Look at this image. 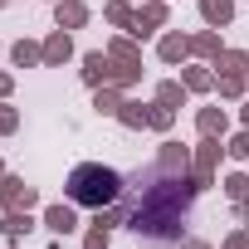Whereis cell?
<instances>
[{"mask_svg": "<svg viewBox=\"0 0 249 249\" xmlns=\"http://www.w3.org/2000/svg\"><path fill=\"white\" fill-rule=\"evenodd\" d=\"M69 200L73 205H93V210H103V205H117L122 200V176L112 171V166H103V161H83V166H73L69 171Z\"/></svg>", "mask_w": 249, "mask_h": 249, "instance_id": "obj_1", "label": "cell"}, {"mask_svg": "<svg viewBox=\"0 0 249 249\" xmlns=\"http://www.w3.org/2000/svg\"><path fill=\"white\" fill-rule=\"evenodd\" d=\"M220 152H225V147H220V137H205V142H200V152H196V161H191V176H196V186H200V191L210 186V176H215V161H220Z\"/></svg>", "mask_w": 249, "mask_h": 249, "instance_id": "obj_2", "label": "cell"}, {"mask_svg": "<svg viewBox=\"0 0 249 249\" xmlns=\"http://www.w3.org/2000/svg\"><path fill=\"white\" fill-rule=\"evenodd\" d=\"M157 171H161V176H191V152H186L181 142H161Z\"/></svg>", "mask_w": 249, "mask_h": 249, "instance_id": "obj_3", "label": "cell"}, {"mask_svg": "<svg viewBox=\"0 0 249 249\" xmlns=\"http://www.w3.org/2000/svg\"><path fill=\"white\" fill-rule=\"evenodd\" d=\"M0 205L5 210H30L35 205V186H25L20 176H0Z\"/></svg>", "mask_w": 249, "mask_h": 249, "instance_id": "obj_4", "label": "cell"}, {"mask_svg": "<svg viewBox=\"0 0 249 249\" xmlns=\"http://www.w3.org/2000/svg\"><path fill=\"white\" fill-rule=\"evenodd\" d=\"M83 83H93V88H103V83H112V59H107L103 49H93V54H83Z\"/></svg>", "mask_w": 249, "mask_h": 249, "instance_id": "obj_5", "label": "cell"}, {"mask_svg": "<svg viewBox=\"0 0 249 249\" xmlns=\"http://www.w3.org/2000/svg\"><path fill=\"white\" fill-rule=\"evenodd\" d=\"M161 25H166V5H161V0H152V5L137 10V30H132V39H147V35L161 30Z\"/></svg>", "mask_w": 249, "mask_h": 249, "instance_id": "obj_6", "label": "cell"}, {"mask_svg": "<svg viewBox=\"0 0 249 249\" xmlns=\"http://www.w3.org/2000/svg\"><path fill=\"white\" fill-rule=\"evenodd\" d=\"M59 30H83L88 25V5H78V0H59Z\"/></svg>", "mask_w": 249, "mask_h": 249, "instance_id": "obj_7", "label": "cell"}, {"mask_svg": "<svg viewBox=\"0 0 249 249\" xmlns=\"http://www.w3.org/2000/svg\"><path fill=\"white\" fill-rule=\"evenodd\" d=\"M117 122H122V127H132V132H142V127H152V107L122 103V107H117Z\"/></svg>", "mask_w": 249, "mask_h": 249, "instance_id": "obj_8", "label": "cell"}, {"mask_svg": "<svg viewBox=\"0 0 249 249\" xmlns=\"http://www.w3.org/2000/svg\"><path fill=\"white\" fill-rule=\"evenodd\" d=\"M73 54V39H69V30H54L49 39H44V64H64Z\"/></svg>", "mask_w": 249, "mask_h": 249, "instance_id": "obj_9", "label": "cell"}, {"mask_svg": "<svg viewBox=\"0 0 249 249\" xmlns=\"http://www.w3.org/2000/svg\"><path fill=\"white\" fill-rule=\"evenodd\" d=\"M44 225H49L54 234H69V230H78V220H73V205H49V210H44Z\"/></svg>", "mask_w": 249, "mask_h": 249, "instance_id": "obj_10", "label": "cell"}, {"mask_svg": "<svg viewBox=\"0 0 249 249\" xmlns=\"http://www.w3.org/2000/svg\"><path fill=\"white\" fill-rule=\"evenodd\" d=\"M196 127H200V137H225V107H200Z\"/></svg>", "mask_w": 249, "mask_h": 249, "instance_id": "obj_11", "label": "cell"}, {"mask_svg": "<svg viewBox=\"0 0 249 249\" xmlns=\"http://www.w3.org/2000/svg\"><path fill=\"white\" fill-rule=\"evenodd\" d=\"M200 15H205V25H230L234 20V5H230V0H200Z\"/></svg>", "mask_w": 249, "mask_h": 249, "instance_id": "obj_12", "label": "cell"}, {"mask_svg": "<svg viewBox=\"0 0 249 249\" xmlns=\"http://www.w3.org/2000/svg\"><path fill=\"white\" fill-rule=\"evenodd\" d=\"M112 25H122V35H132L137 30V15H132V5H127V0H107V10H103Z\"/></svg>", "mask_w": 249, "mask_h": 249, "instance_id": "obj_13", "label": "cell"}, {"mask_svg": "<svg viewBox=\"0 0 249 249\" xmlns=\"http://www.w3.org/2000/svg\"><path fill=\"white\" fill-rule=\"evenodd\" d=\"M186 54H191V39L186 35H161V59L166 64H181Z\"/></svg>", "mask_w": 249, "mask_h": 249, "instance_id": "obj_14", "label": "cell"}, {"mask_svg": "<svg viewBox=\"0 0 249 249\" xmlns=\"http://www.w3.org/2000/svg\"><path fill=\"white\" fill-rule=\"evenodd\" d=\"M10 59H15L20 69H35V64H44V44H30V39H20V44L10 49Z\"/></svg>", "mask_w": 249, "mask_h": 249, "instance_id": "obj_15", "label": "cell"}, {"mask_svg": "<svg viewBox=\"0 0 249 249\" xmlns=\"http://www.w3.org/2000/svg\"><path fill=\"white\" fill-rule=\"evenodd\" d=\"M215 69H220V73H249V54H239V49H220V54H215Z\"/></svg>", "mask_w": 249, "mask_h": 249, "instance_id": "obj_16", "label": "cell"}, {"mask_svg": "<svg viewBox=\"0 0 249 249\" xmlns=\"http://www.w3.org/2000/svg\"><path fill=\"white\" fill-rule=\"evenodd\" d=\"M107 59H112V64H142V59H137V44H132V35L112 39V44H107Z\"/></svg>", "mask_w": 249, "mask_h": 249, "instance_id": "obj_17", "label": "cell"}, {"mask_svg": "<svg viewBox=\"0 0 249 249\" xmlns=\"http://www.w3.org/2000/svg\"><path fill=\"white\" fill-rule=\"evenodd\" d=\"M0 230H5V239H20V234H30V210H5Z\"/></svg>", "mask_w": 249, "mask_h": 249, "instance_id": "obj_18", "label": "cell"}, {"mask_svg": "<svg viewBox=\"0 0 249 249\" xmlns=\"http://www.w3.org/2000/svg\"><path fill=\"white\" fill-rule=\"evenodd\" d=\"M191 54H205V59H215V54H220V35H215V30L196 35V39H191Z\"/></svg>", "mask_w": 249, "mask_h": 249, "instance_id": "obj_19", "label": "cell"}, {"mask_svg": "<svg viewBox=\"0 0 249 249\" xmlns=\"http://www.w3.org/2000/svg\"><path fill=\"white\" fill-rule=\"evenodd\" d=\"M181 83H186L191 93H205V88H215V78H210L205 69H186V73H181Z\"/></svg>", "mask_w": 249, "mask_h": 249, "instance_id": "obj_20", "label": "cell"}, {"mask_svg": "<svg viewBox=\"0 0 249 249\" xmlns=\"http://www.w3.org/2000/svg\"><path fill=\"white\" fill-rule=\"evenodd\" d=\"M220 98H244V73H220Z\"/></svg>", "mask_w": 249, "mask_h": 249, "instance_id": "obj_21", "label": "cell"}, {"mask_svg": "<svg viewBox=\"0 0 249 249\" xmlns=\"http://www.w3.org/2000/svg\"><path fill=\"white\" fill-rule=\"evenodd\" d=\"M93 107H98V112H117V107H122V93H117V83H112V88L103 83V88H98V103H93Z\"/></svg>", "mask_w": 249, "mask_h": 249, "instance_id": "obj_22", "label": "cell"}, {"mask_svg": "<svg viewBox=\"0 0 249 249\" xmlns=\"http://www.w3.org/2000/svg\"><path fill=\"white\" fill-rule=\"evenodd\" d=\"M225 196H230L234 205H239V200H249V176H239V171H234V176H225Z\"/></svg>", "mask_w": 249, "mask_h": 249, "instance_id": "obj_23", "label": "cell"}, {"mask_svg": "<svg viewBox=\"0 0 249 249\" xmlns=\"http://www.w3.org/2000/svg\"><path fill=\"white\" fill-rule=\"evenodd\" d=\"M181 98H186L181 83H161V88H157V103H161V107H181Z\"/></svg>", "mask_w": 249, "mask_h": 249, "instance_id": "obj_24", "label": "cell"}, {"mask_svg": "<svg viewBox=\"0 0 249 249\" xmlns=\"http://www.w3.org/2000/svg\"><path fill=\"white\" fill-rule=\"evenodd\" d=\"M171 122H176V107H161V103H157V107H152V127H157V132H166Z\"/></svg>", "mask_w": 249, "mask_h": 249, "instance_id": "obj_25", "label": "cell"}, {"mask_svg": "<svg viewBox=\"0 0 249 249\" xmlns=\"http://www.w3.org/2000/svg\"><path fill=\"white\" fill-rule=\"evenodd\" d=\"M83 249H107V225H93L83 234Z\"/></svg>", "mask_w": 249, "mask_h": 249, "instance_id": "obj_26", "label": "cell"}, {"mask_svg": "<svg viewBox=\"0 0 249 249\" xmlns=\"http://www.w3.org/2000/svg\"><path fill=\"white\" fill-rule=\"evenodd\" d=\"M230 157H239V161H249V127L239 132V137H230V147H225Z\"/></svg>", "mask_w": 249, "mask_h": 249, "instance_id": "obj_27", "label": "cell"}, {"mask_svg": "<svg viewBox=\"0 0 249 249\" xmlns=\"http://www.w3.org/2000/svg\"><path fill=\"white\" fill-rule=\"evenodd\" d=\"M15 127H20V112H15V107H0V137L15 132Z\"/></svg>", "mask_w": 249, "mask_h": 249, "instance_id": "obj_28", "label": "cell"}, {"mask_svg": "<svg viewBox=\"0 0 249 249\" xmlns=\"http://www.w3.org/2000/svg\"><path fill=\"white\" fill-rule=\"evenodd\" d=\"M220 249H249V234H244V230H239V234H230V239H225V244H220Z\"/></svg>", "mask_w": 249, "mask_h": 249, "instance_id": "obj_29", "label": "cell"}, {"mask_svg": "<svg viewBox=\"0 0 249 249\" xmlns=\"http://www.w3.org/2000/svg\"><path fill=\"white\" fill-rule=\"evenodd\" d=\"M181 249H210V244H205V239H186Z\"/></svg>", "mask_w": 249, "mask_h": 249, "instance_id": "obj_30", "label": "cell"}, {"mask_svg": "<svg viewBox=\"0 0 249 249\" xmlns=\"http://www.w3.org/2000/svg\"><path fill=\"white\" fill-rule=\"evenodd\" d=\"M239 220H244V230H249V200H239Z\"/></svg>", "mask_w": 249, "mask_h": 249, "instance_id": "obj_31", "label": "cell"}, {"mask_svg": "<svg viewBox=\"0 0 249 249\" xmlns=\"http://www.w3.org/2000/svg\"><path fill=\"white\" fill-rule=\"evenodd\" d=\"M10 93V73H0V98H5Z\"/></svg>", "mask_w": 249, "mask_h": 249, "instance_id": "obj_32", "label": "cell"}, {"mask_svg": "<svg viewBox=\"0 0 249 249\" xmlns=\"http://www.w3.org/2000/svg\"><path fill=\"white\" fill-rule=\"evenodd\" d=\"M244 127H249V103H244Z\"/></svg>", "mask_w": 249, "mask_h": 249, "instance_id": "obj_33", "label": "cell"}, {"mask_svg": "<svg viewBox=\"0 0 249 249\" xmlns=\"http://www.w3.org/2000/svg\"><path fill=\"white\" fill-rule=\"evenodd\" d=\"M0 5H5V0H0Z\"/></svg>", "mask_w": 249, "mask_h": 249, "instance_id": "obj_34", "label": "cell"}, {"mask_svg": "<svg viewBox=\"0 0 249 249\" xmlns=\"http://www.w3.org/2000/svg\"><path fill=\"white\" fill-rule=\"evenodd\" d=\"M54 5H59V0H54Z\"/></svg>", "mask_w": 249, "mask_h": 249, "instance_id": "obj_35", "label": "cell"}]
</instances>
